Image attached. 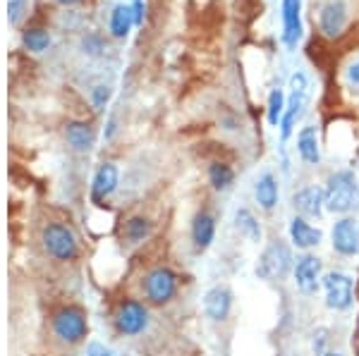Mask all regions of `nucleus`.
I'll return each mask as SVG.
<instances>
[{
  "label": "nucleus",
  "mask_w": 359,
  "mask_h": 356,
  "mask_svg": "<svg viewBox=\"0 0 359 356\" xmlns=\"http://www.w3.org/2000/svg\"><path fill=\"white\" fill-rule=\"evenodd\" d=\"M39 246L53 263H74L82 256V244L74 227L65 220H46L39 227Z\"/></svg>",
  "instance_id": "nucleus-1"
},
{
  "label": "nucleus",
  "mask_w": 359,
  "mask_h": 356,
  "mask_svg": "<svg viewBox=\"0 0 359 356\" xmlns=\"http://www.w3.org/2000/svg\"><path fill=\"white\" fill-rule=\"evenodd\" d=\"M48 330L55 342L65 347H77L89 337V318L77 304H62L48 318Z\"/></svg>",
  "instance_id": "nucleus-2"
},
{
  "label": "nucleus",
  "mask_w": 359,
  "mask_h": 356,
  "mask_svg": "<svg viewBox=\"0 0 359 356\" xmlns=\"http://www.w3.org/2000/svg\"><path fill=\"white\" fill-rule=\"evenodd\" d=\"M323 192H326V211H331L335 215L350 213L359 199V185H357L355 172L352 170L333 172V175L328 177Z\"/></svg>",
  "instance_id": "nucleus-3"
},
{
  "label": "nucleus",
  "mask_w": 359,
  "mask_h": 356,
  "mask_svg": "<svg viewBox=\"0 0 359 356\" xmlns=\"http://www.w3.org/2000/svg\"><path fill=\"white\" fill-rule=\"evenodd\" d=\"M292 268H294V258H292L290 246L285 242H280V239H273V242L262 251L254 273H257L259 280L278 283V280H285Z\"/></svg>",
  "instance_id": "nucleus-4"
},
{
  "label": "nucleus",
  "mask_w": 359,
  "mask_h": 356,
  "mask_svg": "<svg viewBox=\"0 0 359 356\" xmlns=\"http://www.w3.org/2000/svg\"><path fill=\"white\" fill-rule=\"evenodd\" d=\"M177 275L175 271H170L168 266H154L144 273L142 280V292L144 299L151 306H165L177 297Z\"/></svg>",
  "instance_id": "nucleus-5"
},
{
  "label": "nucleus",
  "mask_w": 359,
  "mask_h": 356,
  "mask_svg": "<svg viewBox=\"0 0 359 356\" xmlns=\"http://www.w3.org/2000/svg\"><path fill=\"white\" fill-rule=\"evenodd\" d=\"M151 313L149 306L139 299H123L115 306L113 313V328L120 337H139L149 330Z\"/></svg>",
  "instance_id": "nucleus-6"
},
{
  "label": "nucleus",
  "mask_w": 359,
  "mask_h": 356,
  "mask_svg": "<svg viewBox=\"0 0 359 356\" xmlns=\"http://www.w3.org/2000/svg\"><path fill=\"white\" fill-rule=\"evenodd\" d=\"M306 96H309V79L304 72H294L290 77V99L285 103V113L280 120V139L285 143L292 136L294 124L302 118L304 106H306Z\"/></svg>",
  "instance_id": "nucleus-7"
},
{
  "label": "nucleus",
  "mask_w": 359,
  "mask_h": 356,
  "mask_svg": "<svg viewBox=\"0 0 359 356\" xmlns=\"http://www.w3.org/2000/svg\"><path fill=\"white\" fill-rule=\"evenodd\" d=\"M323 294H326V306L331 311H347L355 304V280L347 273L331 271L321 278Z\"/></svg>",
  "instance_id": "nucleus-8"
},
{
  "label": "nucleus",
  "mask_w": 359,
  "mask_h": 356,
  "mask_svg": "<svg viewBox=\"0 0 359 356\" xmlns=\"http://www.w3.org/2000/svg\"><path fill=\"white\" fill-rule=\"evenodd\" d=\"M323 266H321V258L314 254H304L294 261L292 275H294V287H297L302 294L311 297L318 292L321 287V278H323Z\"/></svg>",
  "instance_id": "nucleus-9"
},
{
  "label": "nucleus",
  "mask_w": 359,
  "mask_h": 356,
  "mask_svg": "<svg viewBox=\"0 0 359 356\" xmlns=\"http://www.w3.org/2000/svg\"><path fill=\"white\" fill-rule=\"evenodd\" d=\"M120 187V170L115 163H101L94 172L91 180V201L94 204H103L118 192Z\"/></svg>",
  "instance_id": "nucleus-10"
},
{
  "label": "nucleus",
  "mask_w": 359,
  "mask_h": 356,
  "mask_svg": "<svg viewBox=\"0 0 359 356\" xmlns=\"http://www.w3.org/2000/svg\"><path fill=\"white\" fill-rule=\"evenodd\" d=\"M333 251L340 256H355L359 251V222L355 218H340L331 232Z\"/></svg>",
  "instance_id": "nucleus-11"
},
{
  "label": "nucleus",
  "mask_w": 359,
  "mask_h": 356,
  "mask_svg": "<svg viewBox=\"0 0 359 356\" xmlns=\"http://www.w3.org/2000/svg\"><path fill=\"white\" fill-rule=\"evenodd\" d=\"M302 38V0H283V43L297 48Z\"/></svg>",
  "instance_id": "nucleus-12"
},
{
  "label": "nucleus",
  "mask_w": 359,
  "mask_h": 356,
  "mask_svg": "<svg viewBox=\"0 0 359 356\" xmlns=\"http://www.w3.org/2000/svg\"><path fill=\"white\" fill-rule=\"evenodd\" d=\"M230 311H233V292L223 285H216L204 294V313L213 323H223L228 320Z\"/></svg>",
  "instance_id": "nucleus-13"
},
{
  "label": "nucleus",
  "mask_w": 359,
  "mask_h": 356,
  "mask_svg": "<svg viewBox=\"0 0 359 356\" xmlns=\"http://www.w3.org/2000/svg\"><path fill=\"white\" fill-rule=\"evenodd\" d=\"M347 27V5L343 0H331L321 8L318 13V29L323 31V36L335 38L343 34Z\"/></svg>",
  "instance_id": "nucleus-14"
},
{
  "label": "nucleus",
  "mask_w": 359,
  "mask_h": 356,
  "mask_svg": "<svg viewBox=\"0 0 359 356\" xmlns=\"http://www.w3.org/2000/svg\"><path fill=\"white\" fill-rule=\"evenodd\" d=\"M294 211L302 218H321L326 211V192L316 185L302 187L297 194L292 197Z\"/></svg>",
  "instance_id": "nucleus-15"
},
{
  "label": "nucleus",
  "mask_w": 359,
  "mask_h": 356,
  "mask_svg": "<svg viewBox=\"0 0 359 356\" xmlns=\"http://www.w3.org/2000/svg\"><path fill=\"white\" fill-rule=\"evenodd\" d=\"M290 239H292V244L297 246V249L309 251V249H316V246L321 244L323 232L318 227L311 225L306 218L294 215L290 220Z\"/></svg>",
  "instance_id": "nucleus-16"
},
{
  "label": "nucleus",
  "mask_w": 359,
  "mask_h": 356,
  "mask_svg": "<svg viewBox=\"0 0 359 356\" xmlns=\"http://www.w3.org/2000/svg\"><path fill=\"white\" fill-rule=\"evenodd\" d=\"M65 141L74 153H89L96 143V131L86 122L72 120V122L65 124Z\"/></svg>",
  "instance_id": "nucleus-17"
},
{
  "label": "nucleus",
  "mask_w": 359,
  "mask_h": 356,
  "mask_svg": "<svg viewBox=\"0 0 359 356\" xmlns=\"http://www.w3.org/2000/svg\"><path fill=\"white\" fill-rule=\"evenodd\" d=\"M216 239V218H213L208 211H199L192 220V244L194 249L199 251H206L208 246L213 244Z\"/></svg>",
  "instance_id": "nucleus-18"
},
{
  "label": "nucleus",
  "mask_w": 359,
  "mask_h": 356,
  "mask_svg": "<svg viewBox=\"0 0 359 356\" xmlns=\"http://www.w3.org/2000/svg\"><path fill=\"white\" fill-rule=\"evenodd\" d=\"M151 232H154V222L149 220L147 215H130L123 222V227H120V237H123V242L130 246L144 244L149 237H151Z\"/></svg>",
  "instance_id": "nucleus-19"
},
{
  "label": "nucleus",
  "mask_w": 359,
  "mask_h": 356,
  "mask_svg": "<svg viewBox=\"0 0 359 356\" xmlns=\"http://www.w3.org/2000/svg\"><path fill=\"white\" fill-rule=\"evenodd\" d=\"M297 153L306 165L321 163V143H318V129L316 124H306L297 134Z\"/></svg>",
  "instance_id": "nucleus-20"
},
{
  "label": "nucleus",
  "mask_w": 359,
  "mask_h": 356,
  "mask_svg": "<svg viewBox=\"0 0 359 356\" xmlns=\"http://www.w3.org/2000/svg\"><path fill=\"white\" fill-rule=\"evenodd\" d=\"M278 197H280V189H278L276 175L273 172H264L257 180V185H254V199L264 211H273L278 206Z\"/></svg>",
  "instance_id": "nucleus-21"
},
{
  "label": "nucleus",
  "mask_w": 359,
  "mask_h": 356,
  "mask_svg": "<svg viewBox=\"0 0 359 356\" xmlns=\"http://www.w3.org/2000/svg\"><path fill=\"white\" fill-rule=\"evenodd\" d=\"M235 227H237V232H240L245 239H249L252 244L262 242V237H264L262 222H259L257 215H254L249 208H245V206L235 211Z\"/></svg>",
  "instance_id": "nucleus-22"
},
{
  "label": "nucleus",
  "mask_w": 359,
  "mask_h": 356,
  "mask_svg": "<svg viewBox=\"0 0 359 356\" xmlns=\"http://www.w3.org/2000/svg\"><path fill=\"white\" fill-rule=\"evenodd\" d=\"M135 27V13H132V5H115L113 13H111V20H108V29L115 38H125L130 34V29Z\"/></svg>",
  "instance_id": "nucleus-23"
},
{
  "label": "nucleus",
  "mask_w": 359,
  "mask_h": 356,
  "mask_svg": "<svg viewBox=\"0 0 359 356\" xmlns=\"http://www.w3.org/2000/svg\"><path fill=\"white\" fill-rule=\"evenodd\" d=\"M208 182H211V187L216 189V192H225V189L233 187L235 172L225 163H211L208 165Z\"/></svg>",
  "instance_id": "nucleus-24"
},
{
  "label": "nucleus",
  "mask_w": 359,
  "mask_h": 356,
  "mask_svg": "<svg viewBox=\"0 0 359 356\" xmlns=\"http://www.w3.org/2000/svg\"><path fill=\"white\" fill-rule=\"evenodd\" d=\"M285 94H283L280 86H276L269 94V108H266V115H269V124L271 127H280L283 113H285Z\"/></svg>",
  "instance_id": "nucleus-25"
},
{
  "label": "nucleus",
  "mask_w": 359,
  "mask_h": 356,
  "mask_svg": "<svg viewBox=\"0 0 359 356\" xmlns=\"http://www.w3.org/2000/svg\"><path fill=\"white\" fill-rule=\"evenodd\" d=\"M22 43H25V48L32 50V53H43L50 45V34L46 31V29H27V31L22 34Z\"/></svg>",
  "instance_id": "nucleus-26"
},
{
  "label": "nucleus",
  "mask_w": 359,
  "mask_h": 356,
  "mask_svg": "<svg viewBox=\"0 0 359 356\" xmlns=\"http://www.w3.org/2000/svg\"><path fill=\"white\" fill-rule=\"evenodd\" d=\"M111 86H94V89H91V103H94V108L96 111H103V108L108 106V101H111Z\"/></svg>",
  "instance_id": "nucleus-27"
},
{
  "label": "nucleus",
  "mask_w": 359,
  "mask_h": 356,
  "mask_svg": "<svg viewBox=\"0 0 359 356\" xmlns=\"http://www.w3.org/2000/svg\"><path fill=\"white\" fill-rule=\"evenodd\" d=\"M25 10H27V0H10V3H8L10 24H17V22L22 20V15H25Z\"/></svg>",
  "instance_id": "nucleus-28"
},
{
  "label": "nucleus",
  "mask_w": 359,
  "mask_h": 356,
  "mask_svg": "<svg viewBox=\"0 0 359 356\" xmlns=\"http://www.w3.org/2000/svg\"><path fill=\"white\" fill-rule=\"evenodd\" d=\"M326 344H328V330L326 328L314 330V342H311V349H314L316 356L326 354Z\"/></svg>",
  "instance_id": "nucleus-29"
},
{
  "label": "nucleus",
  "mask_w": 359,
  "mask_h": 356,
  "mask_svg": "<svg viewBox=\"0 0 359 356\" xmlns=\"http://www.w3.org/2000/svg\"><path fill=\"white\" fill-rule=\"evenodd\" d=\"M86 356H115V352L111 347H106V344L91 340L89 344H86Z\"/></svg>",
  "instance_id": "nucleus-30"
},
{
  "label": "nucleus",
  "mask_w": 359,
  "mask_h": 356,
  "mask_svg": "<svg viewBox=\"0 0 359 356\" xmlns=\"http://www.w3.org/2000/svg\"><path fill=\"white\" fill-rule=\"evenodd\" d=\"M144 0H135L132 3V13H135V24L139 27V24H144Z\"/></svg>",
  "instance_id": "nucleus-31"
},
{
  "label": "nucleus",
  "mask_w": 359,
  "mask_h": 356,
  "mask_svg": "<svg viewBox=\"0 0 359 356\" xmlns=\"http://www.w3.org/2000/svg\"><path fill=\"white\" fill-rule=\"evenodd\" d=\"M347 79H350L352 84H357V86H359V60H357V62H352V65H350V70H347Z\"/></svg>",
  "instance_id": "nucleus-32"
},
{
  "label": "nucleus",
  "mask_w": 359,
  "mask_h": 356,
  "mask_svg": "<svg viewBox=\"0 0 359 356\" xmlns=\"http://www.w3.org/2000/svg\"><path fill=\"white\" fill-rule=\"evenodd\" d=\"M55 3H60V5H74V3H79V0H55Z\"/></svg>",
  "instance_id": "nucleus-33"
},
{
  "label": "nucleus",
  "mask_w": 359,
  "mask_h": 356,
  "mask_svg": "<svg viewBox=\"0 0 359 356\" xmlns=\"http://www.w3.org/2000/svg\"><path fill=\"white\" fill-rule=\"evenodd\" d=\"M323 356H345V354H340V352H326Z\"/></svg>",
  "instance_id": "nucleus-34"
},
{
  "label": "nucleus",
  "mask_w": 359,
  "mask_h": 356,
  "mask_svg": "<svg viewBox=\"0 0 359 356\" xmlns=\"http://www.w3.org/2000/svg\"><path fill=\"white\" fill-rule=\"evenodd\" d=\"M357 356H359V352H357Z\"/></svg>",
  "instance_id": "nucleus-35"
},
{
  "label": "nucleus",
  "mask_w": 359,
  "mask_h": 356,
  "mask_svg": "<svg viewBox=\"0 0 359 356\" xmlns=\"http://www.w3.org/2000/svg\"><path fill=\"white\" fill-rule=\"evenodd\" d=\"M132 3H135V0H132Z\"/></svg>",
  "instance_id": "nucleus-36"
},
{
  "label": "nucleus",
  "mask_w": 359,
  "mask_h": 356,
  "mask_svg": "<svg viewBox=\"0 0 359 356\" xmlns=\"http://www.w3.org/2000/svg\"><path fill=\"white\" fill-rule=\"evenodd\" d=\"M290 356H292V354H290Z\"/></svg>",
  "instance_id": "nucleus-37"
}]
</instances>
